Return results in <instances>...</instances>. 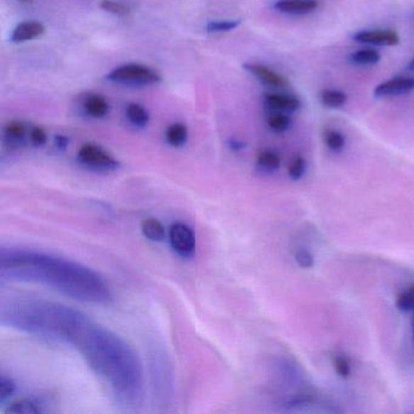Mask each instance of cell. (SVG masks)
Masks as SVG:
<instances>
[{
  "label": "cell",
  "instance_id": "obj_13",
  "mask_svg": "<svg viewBox=\"0 0 414 414\" xmlns=\"http://www.w3.org/2000/svg\"><path fill=\"white\" fill-rule=\"evenodd\" d=\"M84 110L86 113L94 118H102L110 111V105L105 98L100 95H90L85 99Z\"/></svg>",
  "mask_w": 414,
  "mask_h": 414
},
{
  "label": "cell",
  "instance_id": "obj_5",
  "mask_svg": "<svg viewBox=\"0 0 414 414\" xmlns=\"http://www.w3.org/2000/svg\"><path fill=\"white\" fill-rule=\"evenodd\" d=\"M78 160L83 164L94 169L114 170L119 167L118 161L111 156L110 153L93 144L82 146L78 151Z\"/></svg>",
  "mask_w": 414,
  "mask_h": 414
},
{
  "label": "cell",
  "instance_id": "obj_9",
  "mask_svg": "<svg viewBox=\"0 0 414 414\" xmlns=\"http://www.w3.org/2000/svg\"><path fill=\"white\" fill-rule=\"evenodd\" d=\"M245 71H248L250 74H253L262 84L274 88V89H287L289 86V81L279 73L272 71L271 68L267 67L262 64H245Z\"/></svg>",
  "mask_w": 414,
  "mask_h": 414
},
{
  "label": "cell",
  "instance_id": "obj_20",
  "mask_svg": "<svg viewBox=\"0 0 414 414\" xmlns=\"http://www.w3.org/2000/svg\"><path fill=\"white\" fill-rule=\"evenodd\" d=\"M323 140H325V146L330 148L332 152H342L347 145L345 136L342 135L340 131L334 130V129H327L323 133Z\"/></svg>",
  "mask_w": 414,
  "mask_h": 414
},
{
  "label": "cell",
  "instance_id": "obj_36",
  "mask_svg": "<svg viewBox=\"0 0 414 414\" xmlns=\"http://www.w3.org/2000/svg\"><path fill=\"white\" fill-rule=\"evenodd\" d=\"M18 1H22V3H30L32 0H18Z\"/></svg>",
  "mask_w": 414,
  "mask_h": 414
},
{
  "label": "cell",
  "instance_id": "obj_30",
  "mask_svg": "<svg viewBox=\"0 0 414 414\" xmlns=\"http://www.w3.org/2000/svg\"><path fill=\"white\" fill-rule=\"evenodd\" d=\"M294 258H296V262H298V265L301 267H304V269L313 267V264H315L313 255L310 253L309 250H296V254H294Z\"/></svg>",
  "mask_w": 414,
  "mask_h": 414
},
{
  "label": "cell",
  "instance_id": "obj_28",
  "mask_svg": "<svg viewBox=\"0 0 414 414\" xmlns=\"http://www.w3.org/2000/svg\"><path fill=\"white\" fill-rule=\"evenodd\" d=\"M100 8L107 11V13L118 15V16L128 15L130 11V9L128 8L127 5L118 3V1H113V0H102Z\"/></svg>",
  "mask_w": 414,
  "mask_h": 414
},
{
  "label": "cell",
  "instance_id": "obj_17",
  "mask_svg": "<svg viewBox=\"0 0 414 414\" xmlns=\"http://www.w3.org/2000/svg\"><path fill=\"white\" fill-rule=\"evenodd\" d=\"M322 105L328 108H340L347 102V94L338 89H325L321 93Z\"/></svg>",
  "mask_w": 414,
  "mask_h": 414
},
{
  "label": "cell",
  "instance_id": "obj_11",
  "mask_svg": "<svg viewBox=\"0 0 414 414\" xmlns=\"http://www.w3.org/2000/svg\"><path fill=\"white\" fill-rule=\"evenodd\" d=\"M274 9L287 15H308L318 9L317 0H277Z\"/></svg>",
  "mask_w": 414,
  "mask_h": 414
},
{
  "label": "cell",
  "instance_id": "obj_23",
  "mask_svg": "<svg viewBox=\"0 0 414 414\" xmlns=\"http://www.w3.org/2000/svg\"><path fill=\"white\" fill-rule=\"evenodd\" d=\"M241 25V20H221V21H211L207 25L208 33H223L236 30Z\"/></svg>",
  "mask_w": 414,
  "mask_h": 414
},
{
  "label": "cell",
  "instance_id": "obj_7",
  "mask_svg": "<svg viewBox=\"0 0 414 414\" xmlns=\"http://www.w3.org/2000/svg\"><path fill=\"white\" fill-rule=\"evenodd\" d=\"M352 39L359 44L376 47H395L400 43V35L393 30H359Z\"/></svg>",
  "mask_w": 414,
  "mask_h": 414
},
{
  "label": "cell",
  "instance_id": "obj_32",
  "mask_svg": "<svg viewBox=\"0 0 414 414\" xmlns=\"http://www.w3.org/2000/svg\"><path fill=\"white\" fill-rule=\"evenodd\" d=\"M55 146L56 147L64 151L68 146V139L65 135H56L55 136Z\"/></svg>",
  "mask_w": 414,
  "mask_h": 414
},
{
  "label": "cell",
  "instance_id": "obj_29",
  "mask_svg": "<svg viewBox=\"0 0 414 414\" xmlns=\"http://www.w3.org/2000/svg\"><path fill=\"white\" fill-rule=\"evenodd\" d=\"M16 390V385L10 378H6L5 376H1L0 379V402L6 401L8 398L13 396V393Z\"/></svg>",
  "mask_w": 414,
  "mask_h": 414
},
{
  "label": "cell",
  "instance_id": "obj_10",
  "mask_svg": "<svg viewBox=\"0 0 414 414\" xmlns=\"http://www.w3.org/2000/svg\"><path fill=\"white\" fill-rule=\"evenodd\" d=\"M264 105L270 112L293 113L301 107V99L292 94H267L264 98Z\"/></svg>",
  "mask_w": 414,
  "mask_h": 414
},
{
  "label": "cell",
  "instance_id": "obj_16",
  "mask_svg": "<svg viewBox=\"0 0 414 414\" xmlns=\"http://www.w3.org/2000/svg\"><path fill=\"white\" fill-rule=\"evenodd\" d=\"M187 128L181 123H175L172 124L165 133V139L168 144L172 145L174 147H180L187 141Z\"/></svg>",
  "mask_w": 414,
  "mask_h": 414
},
{
  "label": "cell",
  "instance_id": "obj_33",
  "mask_svg": "<svg viewBox=\"0 0 414 414\" xmlns=\"http://www.w3.org/2000/svg\"><path fill=\"white\" fill-rule=\"evenodd\" d=\"M243 146H245V144L241 142V141H238V140H231V141H230V147L235 150V151H237V150H241V148H243Z\"/></svg>",
  "mask_w": 414,
  "mask_h": 414
},
{
  "label": "cell",
  "instance_id": "obj_24",
  "mask_svg": "<svg viewBox=\"0 0 414 414\" xmlns=\"http://www.w3.org/2000/svg\"><path fill=\"white\" fill-rule=\"evenodd\" d=\"M396 306L400 311L414 313V286L398 296Z\"/></svg>",
  "mask_w": 414,
  "mask_h": 414
},
{
  "label": "cell",
  "instance_id": "obj_25",
  "mask_svg": "<svg viewBox=\"0 0 414 414\" xmlns=\"http://www.w3.org/2000/svg\"><path fill=\"white\" fill-rule=\"evenodd\" d=\"M306 170V162L303 157H296L288 167V175L293 181H298L304 177Z\"/></svg>",
  "mask_w": 414,
  "mask_h": 414
},
{
  "label": "cell",
  "instance_id": "obj_6",
  "mask_svg": "<svg viewBox=\"0 0 414 414\" xmlns=\"http://www.w3.org/2000/svg\"><path fill=\"white\" fill-rule=\"evenodd\" d=\"M169 240L173 250L182 258H191L195 254V233L187 225L182 223L172 225Z\"/></svg>",
  "mask_w": 414,
  "mask_h": 414
},
{
  "label": "cell",
  "instance_id": "obj_1",
  "mask_svg": "<svg viewBox=\"0 0 414 414\" xmlns=\"http://www.w3.org/2000/svg\"><path fill=\"white\" fill-rule=\"evenodd\" d=\"M0 277L45 284L85 303L107 304L112 298L105 281L89 267L35 250L3 248L0 253Z\"/></svg>",
  "mask_w": 414,
  "mask_h": 414
},
{
  "label": "cell",
  "instance_id": "obj_21",
  "mask_svg": "<svg viewBox=\"0 0 414 414\" xmlns=\"http://www.w3.org/2000/svg\"><path fill=\"white\" fill-rule=\"evenodd\" d=\"M267 124L271 130L275 133H284L292 125V119L288 113L284 112H272L267 118Z\"/></svg>",
  "mask_w": 414,
  "mask_h": 414
},
{
  "label": "cell",
  "instance_id": "obj_12",
  "mask_svg": "<svg viewBox=\"0 0 414 414\" xmlns=\"http://www.w3.org/2000/svg\"><path fill=\"white\" fill-rule=\"evenodd\" d=\"M45 32V27L40 22L27 21L22 22L15 27L10 40L13 43H25L28 40L38 38Z\"/></svg>",
  "mask_w": 414,
  "mask_h": 414
},
{
  "label": "cell",
  "instance_id": "obj_26",
  "mask_svg": "<svg viewBox=\"0 0 414 414\" xmlns=\"http://www.w3.org/2000/svg\"><path fill=\"white\" fill-rule=\"evenodd\" d=\"M26 135V127L21 122H10L5 127V136L11 141H21Z\"/></svg>",
  "mask_w": 414,
  "mask_h": 414
},
{
  "label": "cell",
  "instance_id": "obj_22",
  "mask_svg": "<svg viewBox=\"0 0 414 414\" xmlns=\"http://www.w3.org/2000/svg\"><path fill=\"white\" fill-rule=\"evenodd\" d=\"M6 413L11 414H34L40 413V407L37 406V403L30 401V400H21V401L13 402L5 410Z\"/></svg>",
  "mask_w": 414,
  "mask_h": 414
},
{
  "label": "cell",
  "instance_id": "obj_27",
  "mask_svg": "<svg viewBox=\"0 0 414 414\" xmlns=\"http://www.w3.org/2000/svg\"><path fill=\"white\" fill-rule=\"evenodd\" d=\"M333 366L335 372L344 379L349 378L351 374L350 361L344 355H335L333 357Z\"/></svg>",
  "mask_w": 414,
  "mask_h": 414
},
{
  "label": "cell",
  "instance_id": "obj_8",
  "mask_svg": "<svg viewBox=\"0 0 414 414\" xmlns=\"http://www.w3.org/2000/svg\"><path fill=\"white\" fill-rule=\"evenodd\" d=\"M414 90V78L412 77H395L389 81L376 85L373 91L376 98H391L412 93Z\"/></svg>",
  "mask_w": 414,
  "mask_h": 414
},
{
  "label": "cell",
  "instance_id": "obj_34",
  "mask_svg": "<svg viewBox=\"0 0 414 414\" xmlns=\"http://www.w3.org/2000/svg\"><path fill=\"white\" fill-rule=\"evenodd\" d=\"M412 340H413L414 344V316L413 320H412Z\"/></svg>",
  "mask_w": 414,
  "mask_h": 414
},
{
  "label": "cell",
  "instance_id": "obj_19",
  "mask_svg": "<svg viewBox=\"0 0 414 414\" xmlns=\"http://www.w3.org/2000/svg\"><path fill=\"white\" fill-rule=\"evenodd\" d=\"M257 165L264 172H276L281 167V157L275 151H264L259 155Z\"/></svg>",
  "mask_w": 414,
  "mask_h": 414
},
{
  "label": "cell",
  "instance_id": "obj_15",
  "mask_svg": "<svg viewBox=\"0 0 414 414\" xmlns=\"http://www.w3.org/2000/svg\"><path fill=\"white\" fill-rule=\"evenodd\" d=\"M141 230L146 238L152 242H162L165 238V228L157 219L147 218L142 221Z\"/></svg>",
  "mask_w": 414,
  "mask_h": 414
},
{
  "label": "cell",
  "instance_id": "obj_4",
  "mask_svg": "<svg viewBox=\"0 0 414 414\" xmlns=\"http://www.w3.org/2000/svg\"><path fill=\"white\" fill-rule=\"evenodd\" d=\"M106 78L113 83L127 85H155L161 82V76L152 68L144 65L129 64L114 68Z\"/></svg>",
  "mask_w": 414,
  "mask_h": 414
},
{
  "label": "cell",
  "instance_id": "obj_35",
  "mask_svg": "<svg viewBox=\"0 0 414 414\" xmlns=\"http://www.w3.org/2000/svg\"><path fill=\"white\" fill-rule=\"evenodd\" d=\"M410 68L412 69V71H414V57L413 59L410 60Z\"/></svg>",
  "mask_w": 414,
  "mask_h": 414
},
{
  "label": "cell",
  "instance_id": "obj_2",
  "mask_svg": "<svg viewBox=\"0 0 414 414\" xmlns=\"http://www.w3.org/2000/svg\"><path fill=\"white\" fill-rule=\"evenodd\" d=\"M74 347L122 406L136 408L141 405L144 373L135 351L127 342L91 322Z\"/></svg>",
  "mask_w": 414,
  "mask_h": 414
},
{
  "label": "cell",
  "instance_id": "obj_31",
  "mask_svg": "<svg viewBox=\"0 0 414 414\" xmlns=\"http://www.w3.org/2000/svg\"><path fill=\"white\" fill-rule=\"evenodd\" d=\"M30 142H32L34 146H38L39 147V146H43V145H45V142H47V133H45L42 128H32L30 131Z\"/></svg>",
  "mask_w": 414,
  "mask_h": 414
},
{
  "label": "cell",
  "instance_id": "obj_3",
  "mask_svg": "<svg viewBox=\"0 0 414 414\" xmlns=\"http://www.w3.org/2000/svg\"><path fill=\"white\" fill-rule=\"evenodd\" d=\"M1 323L37 337L74 345L91 321L84 313L64 305L20 299L3 303Z\"/></svg>",
  "mask_w": 414,
  "mask_h": 414
},
{
  "label": "cell",
  "instance_id": "obj_14",
  "mask_svg": "<svg viewBox=\"0 0 414 414\" xmlns=\"http://www.w3.org/2000/svg\"><path fill=\"white\" fill-rule=\"evenodd\" d=\"M381 57L379 51L374 50L372 47H367V49H361L352 52L349 60L351 64L356 66H373L381 61Z\"/></svg>",
  "mask_w": 414,
  "mask_h": 414
},
{
  "label": "cell",
  "instance_id": "obj_18",
  "mask_svg": "<svg viewBox=\"0 0 414 414\" xmlns=\"http://www.w3.org/2000/svg\"><path fill=\"white\" fill-rule=\"evenodd\" d=\"M127 117L129 122L135 127L144 128L147 125L150 116L144 106L139 103H129L127 107Z\"/></svg>",
  "mask_w": 414,
  "mask_h": 414
}]
</instances>
